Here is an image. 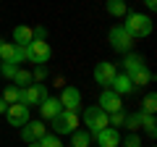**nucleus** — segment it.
Here are the masks:
<instances>
[{
    "label": "nucleus",
    "mask_w": 157,
    "mask_h": 147,
    "mask_svg": "<svg viewBox=\"0 0 157 147\" xmlns=\"http://www.w3.org/2000/svg\"><path fill=\"white\" fill-rule=\"evenodd\" d=\"M123 18H126L123 26L128 29V34L134 40H141V37L152 34V16H147V13H126Z\"/></svg>",
    "instance_id": "f257e3e1"
},
{
    "label": "nucleus",
    "mask_w": 157,
    "mask_h": 147,
    "mask_svg": "<svg viewBox=\"0 0 157 147\" xmlns=\"http://www.w3.org/2000/svg\"><path fill=\"white\" fill-rule=\"evenodd\" d=\"M107 42H110V47L115 53H123V55H126V53H131V50H134V45H136V40L128 34V29H126L123 24H115V26L107 32Z\"/></svg>",
    "instance_id": "f03ea898"
},
{
    "label": "nucleus",
    "mask_w": 157,
    "mask_h": 147,
    "mask_svg": "<svg viewBox=\"0 0 157 147\" xmlns=\"http://www.w3.org/2000/svg\"><path fill=\"white\" fill-rule=\"evenodd\" d=\"M50 129H52L50 134H55V137L73 134V131L78 129V113H73V110H60L55 118H50Z\"/></svg>",
    "instance_id": "7ed1b4c3"
},
{
    "label": "nucleus",
    "mask_w": 157,
    "mask_h": 147,
    "mask_svg": "<svg viewBox=\"0 0 157 147\" xmlns=\"http://www.w3.org/2000/svg\"><path fill=\"white\" fill-rule=\"evenodd\" d=\"M24 55H26V61L34 63V66H45V63L52 58V47H50L47 40H32L26 47H24Z\"/></svg>",
    "instance_id": "20e7f679"
},
{
    "label": "nucleus",
    "mask_w": 157,
    "mask_h": 147,
    "mask_svg": "<svg viewBox=\"0 0 157 147\" xmlns=\"http://www.w3.org/2000/svg\"><path fill=\"white\" fill-rule=\"evenodd\" d=\"M84 126H86V131H89V137L97 134V131H102L105 126H110V124H107V113L102 110L100 105L84 108Z\"/></svg>",
    "instance_id": "39448f33"
},
{
    "label": "nucleus",
    "mask_w": 157,
    "mask_h": 147,
    "mask_svg": "<svg viewBox=\"0 0 157 147\" xmlns=\"http://www.w3.org/2000/svg\"><path fill=\"white\" fill-rule=\"evenodd\" d=\"M47 97V87L45 84H29V87H21V105L32 108V105H42V100Z\"/></svg>",
    "instance_id": "423d86ee"
},
{
    "label": "nucleus",
    "mask_w": 157,
    "mask_h": 147,
    "mask_svg": "<svg viewBox=\"0 0 157 147\" xmlns=\"http://www.w3.org/2000/svg\"><path fill=\"white\" fill-rule=\"evenodd\" d=\"M6 118H8V126H18L21 129L26 121H32V108L21 105V102H13V105H8Z\"/></svg>",
    "instance_id": "0eeeda50"
},
{
    "label": "nucleus",
    "mask_w": 157,
    "mask_h": 147,
    "mask_svg": "<svg viewBox=\"0 0 157 147\" xmlns=\"http://www.w3.org/2000/svg\"><path fill=\"white\" fill-rule=\"evenodd\" d=\"M26 61V55H24V47L13 45V42H6L0 40V63H24Z\"/></svg>",
    "instance_id": "6e6552de"
},
{
    "label": "nucleus",
    "mask_w": 157,
    "mask_h": 147,
    "mask_svg": "<svg viewBox=\"0 0 157 147\" xmlns=\"http://www.w3.org/2000/svg\"><path fill=\"white\" fill-rule=\"evenodd\" d=\"M115 74H118V68H115V63H110V61H100L94 66V71H92V76H94V81L100 87H110V81L115 79Z\"/></svg>",
    "instance_id": "1a4fd4ad"
},
{
    "label": "nucleus",
    "mask_w": 157,
    "mask_h": 147,
    "mask_svg": "<svg viewBox=\"0 0 157 147\" xmlns=\"http://www.w3.org/2000/svg\"><path fill=\"white\" fill-rule=\"evenodd\" d=\"M47 134V124L45 121H26V124L21 126V139L26 142H39L42 137Z\"/></svg>",
    "instance_id": "9d476101"
},
{
    "label": "nucleus",
    "mask_w": 157,
    "mask_h": 147,
    "mask_svg": "<svg viewBox=\"0 0 157 147\" xmlns=\"http://www.w3.org/2000/svg\"><path fill=\"white\" fill-rule=\"evenodd\" d=\"M60 108L63 110H73V113H78V108H81V92H78V87H63L60 92Z\"/></svg>",
    "instance_id": "9b49d317"
},
{
    "label": "nucleus",
    "mask_w": 157,
    "mask_h": 147,
    "mask_svg": "<svg viewBox=\"0 0 157 147\" xmlns=\"http://www.w3.org/2000/svg\"><path fill=\"white\" fill-rule=\"evenodd\" d=\"M92 142H97L100 147H118L121 145V134H118L115 126H105L102 131L92 134Z\"/></svg>",
    "instance_id": "f8f14e48"
},
{
    "label": "nucleus",
    "mask_w": 157,
    "mask_h": 147,
    "mask_svg": "<svg viewBox=\"0 0 157 147\" xmlns=\"http://www.w3.org/2000/svg\"><path fill=\"white\" fill-rule=\"evenodd\" d=\"M97 105L105 110V113H115V110H123V102H121V97L115 95V92L110 89V87H105V89L100 92V102Z\"/></svg>",
    "instance_id": "ddd939ff"
},
{
    "label": "nucleus",
    "mask_w": 157,
    "mask_h": 147,
    "mask_svg": "<svg viewBox=\"0 0 157 147\" xmlns=\"http://www.w3.org/2000/svg\"><path fill=\"white\" fill-rule=\"evenodd\" d=\"M110 89L115 92L118 97H123V95H134L136 87L131 84V76H128V74H115V79L110 81Z\"/></svg>",
    "instance_id": "4468645a"
},
{
    "label": "nucleus",
    "mask_w": 157,
    "mask_h": 147,
    "mask_svg": "<svg viewBox=\"0 0 157 147\" xmlns=\"http://www.w3.org/2000/svg\"><path fill=\"white\" fill-rule=\"evenodd\" d=\"M60 110H63V108H60V102H58V97H45V100H42V105H39V116H42L45 121L55 118Z\"/></svg>",
    "instance_id": "2eb2a0df"
},
{
    "label": "nucleus",
    "mask_w": 157,
    "mask_h": 147,
    "mask_svg": "<svg viewBox=\"0 0 157 147\" xmlns=\"http://www.w3.org/2000/svg\"><path fill=\"white\" fill-rule=\"evenodd\" d=\"M121 66H123V74H134V71H139V68H144L147 63H144V58L141 55H136V53H126V58H123V63H121Z\"/></svg>",
    "instance_id": "dca6fc26"
},
{
    "label": "nucleus",
    "mask_w": 157,
    "mask_h": 147,
    "mask_svg": "<svg viewBox=\"0 0 157 147\" xmlns=\"http://www.w3.org/2000/svg\"><path fill=\"white\" fill-rule=\"evenodd\" d=\"M32 40H34L32 26H13V45H18V47H26Z\"/></svg>",
    "instance_id": "f3484780"
},
{
    "label": "nucleus",
    "mask_w": 157,
    "mask_h": 147,
    "mask_svg": "<svg viewBox=\"0 0 157 147\" xmlns=\"http://www.w3.org/2000/svg\"><path fill=\"white\" fill-rule=\"evenodd\" d=\"M152 79H155V76H152V71H149L147 66L131 74V84H134L136 89H139V87H147V84H152Z\"/></svg>",
    "instance_id": "a211bd4d"
},
{
    "label": "nucleus",
    "mask_w": 157,
    "mask_h": 147,
    "mask_svg": "<svg viewBox=\"0 0 157 147\" xmlns=\"http://www.w3.org/2000/svg\"><path fill=\"white\" fill-rule=\"evenodd\" d=\"M105 8L110 16L115 18H123L126 13H128V6H126V0H105Z\"/></svg>",
    "instance_id": "6ab92c4d"
},
{
    "label": "nucleus",
    "mask_w": 157,
    "mask_h": 147,
    "mask_svg": "<svg viewBox=\"0 0 157 147\" xmlns=\"http://www.w3.org/2000/svg\"><path fill=\"white\" fill-rule=\"evenodd\" d=\"M92 145V137L86 129H76L71 134V147H89Z\"/></svg>",
    "instance_id": "aec40b11"
},
{
    "label": "nucleus",
    "mask_w": 157,
    "mask_h": 147,
    "mask_svg": "<svg viewBox=\"0 0 157 147\" xmlns=\"http://www.w3.org/2000/svg\"><path fill=\"white\" fill-rule=\"evenodd\" d=\"M139 124H141V129H144L149 137H157V121H155V116L141 113V110H139Z\"/></svg>",
    "instance_id": "412c9836"
},
{
    "label": "nucleus",
    "mask_w": 157,
    "mask_h": 147,
    "mask_svg": "<svg viewBox=\"0 0 157 147\" xmlns=\"http://www.w3.org/2000/svg\"><path fill=\"white\" fill-rule=\"evenodd\" d=\"M13 84L16 87H29V84H34L32 81V71H26V68H16V74H13Z\"/></svg>",
    "instance_id": "4be33fe9"
},
{
    "label": "nucleus",
    "mask_w": 157,
    "mask_h": 147,
    "mask_svg": "<svg viewBox=\"0 0 157 147\" xmlns=\"http://www.w3.org/2000/svg\"><path fill=\"white\" fill-rule=\"evenodd\" d=\"M141 113H149V116L157 113V95L155 92H147L144 95V100H141Z\"/></svg>",
    "instance_id": "5701e85b"
},
{
    "label": "nucleus",
    "mask_w": 157,
    "mask_h": 147,
    "mask_svg": "<svg viewBox=\"0 0 157 147\" xmlns=\"http://www.w3.org/2000/svg\"><path fill=\"white\" fill-rule=\"evenodd\" d=\"M3 100H6L8 105H13V102H21V87L8 84V87H6V92H3Z\"/></svg>",
    "instance_id": "b1692460"
},
{
    "label": "nucleus",
    "mask_w": 157,
    "mask_h": 147,
    "mask_svg": "<svg viewBox=\"0 0 157 147\" xmlns=\"http://www.w3.org/2000/svg\"><path fill=\"white\" fill-rule=\"evenodd\" d=\"M123 126H126V129L131 131V134H136V131L141 129V124H139V113H131V116H126Z\"/></svg>",
    "instance_id": "393cba45"
},
{
    "label": "nucleus",
    "mask_w": 157,
    "mask_h": 147,
    "mask_svg": "<svg viewBox=\"0 0 157 147\" xmlns=\"http://www.w3.org/2000/svg\"><path fill=\"white\" fill-rule=\"evenodd\" d=\"M39 147H63V142H60V137H55V134L47 131V134L39 139Z\"/></svg>",
    "instance_id": "a878e982"
},
{
    "label": "nucleus",
    "mask_w": 157,
    "mask_h": 147,
    "mask_svg": "<svg viewBox=\"0 0 157 147\" xmlns=\"http://www.w3.org/2000/svg\"><path fill=\"white\" fill-rule=\"evenodd\" d=\"M45 76H47V68L45 66H34V71H32V81H34V84H42Z\"/></svg>",
    "instance_id": "bb28decb"
},
{
    "label": "nucleus",
    "mask_w": 157,
    "mask_h": 147,
    "mask_svg": "<svg viewBox=\"0 0 157 147\" xmlns=\"http://www.w3.org/2000/svg\"><path fill=\"white\" fill-rule=\"evenodd\" d=\"M16 68H21V66H16V63H0V74H3L6 79H13Z\"/></svg>",
    "instance_id": "cd10ccee"
},
{
    "label": "nucleus",
    "mask_w": 157,
    "mask_h": 147,
    "mask_svg": "<svg viewBox=\"0 0 157 147\" xmlns=\"http://www.w3.org/2000/svg\"><path fill=\"white\" fill-rule=\"evenodd\" d=\"M123 147H141V137L139 134H128L123 139Z\"/></svg>",
    "instance_id": "c85d7f7f"
},
{
    "label": "nucleus",
    "mask_w": 157,
    "mask_h": 147,
    "mask_svg": "<svg viewBox=\"0 0 157 147\" xmlns=\"http://www.w3.org/2000/svg\"><path fill=\"white\" fill-rule=\"evenodd\" d=\"M32 34H34V40H45V37H47V29L45 26H37V29H32Z\"/></svg>",
    "instance_id": "c756f323"
},
{
    "label": "nucleus",
    "mask_w": 157,
    "mask_h": 147,
    "mask_svg": "<svg viewBox=\"0 0 157 147\" xmlns=\"http://www.w3.org/2000/svg\"><path fill=\"white\" fill-rule=\"evenodd\" d=\"M144 6L149 8V11H155V8H157V0H144Z\"/></svg>",
    "instance_id": "7c9ffc66"
},
{
    "label": "nucleus",
    "mask_w": 157,
    "mask_h": 147,
    "mask_svg": "<svg viewBox=\"0 0 157 147\" xmlns=\"http://www.w3.org/2000/svg\"><path fill=\"white\" fill-rule=\"evenodd\" d=\"M6 110H8V102L3 100V97H0V113H6Z\"/></svg>",
    "instance_id": "2f4dec72"
},
{
    "label": "nucleus",
    "mask_w": 157,
    "mask_h": 147,
    "mask_svg": "<svg viewBox=\"0 0 157 147\" xmlns=\"http://www.w3.org/2000/svg\"><path fill=\"white\" fill-rule=\"evenodd\" d=\"M29 147H39V142H29Z\"/></svg>",
    "instance_id": "473e14b6"
}]
</instances>
